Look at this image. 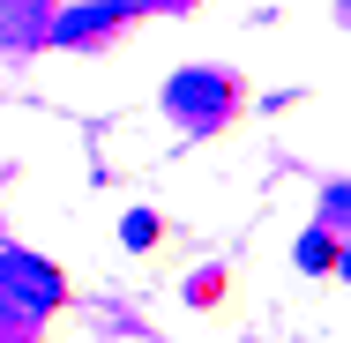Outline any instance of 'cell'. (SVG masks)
<instances>
[{"label": "cell", "instance_id": "obj_4", "mask_svg": "<svg viewBox=\"0 0 351 343\" xmlns=\"http://www.w3.org/2000/svg\"><path fill=\"white\" fill-rule=\"evenodd\" d=\"M38 15H45V0H0V45H30L45 30Z\"/></svg>", "mask_w": 351, "mask_h": 343}, {"label": "cell", "instance_id": "obj_2", "mask_svg": "<svg viewBox=\"0 0 351 343\" xmlns=\"http://www.w3.org/2000/svg\"><path fill=\"white\" fill-rule=\"evenodd\" d=\"M165 105L180 112V120H210V112H224V75L210 68H187L172 90H165Z\"/></svg>", "mask_w": 351, "mask_h": 343}, {"label": "cell", "instance_id": "obj_6", "mask_svg": "<svg viewBox=\"0 0 351 343\" xmlns=\"http://www.w3.org/2000/svg\"><path fill=\"white\" fill-rule=\"evenodd\" d=\"M0 343H8V336H0Z\"/></svg>", "mask_w": 351, "mask_h": 343}, {"label": "cell", "instance_id": "obj_3", "mask_svg": "<svg viewBox=\"0 0 351 343\" xmlns=\"http://www.w3.org/2000/svg\"><path fill=\"white\" fill-rule=\"evenodd\" d=\"M120 15H135V8H128V0H82V8H68V15H60L45 38H53V45H82L90 30H112Z\"/></svg>", "mask_w": 351, "mask_h": 343}, {"label": "cell", "instance_id": "obj_1", "mask_svg": "<svg viewBox=\"0 0 351 343\" xmlns=\"http://www.w3.org/2000/svg\"><path fill=\"white\" fill-rule=\"evenodd\" d=\"M60 298H68V283H60L53 262L0 246V321H38V314H53Z\"/></svg>", "mask_w": 351, "mask_h": 343}, {"label": "cell", "instance_id": "obj_5", "mask_svg": "<svg viewBox=\"0 0 351 343\" xmlns=\"http://www.w3.org/2000/svg\"><path fill=\"white\" fill-rule=\"evenodd\" d=\"M299 262H306V269H329V262H344V254H329V239H322V231H314V239H306V246H299Z\"/></svg>", "mask_w": 351, "mask_h": 343}]
</instances>
